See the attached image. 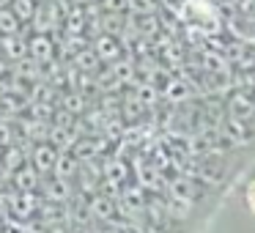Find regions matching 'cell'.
Instances as JSON below:
<instances>
[{
  "label": "cell",
  "mask_w": 255,
  "mask_h": 233,
  "mask_svg": "<svg viewBox=\"0 0 255 233\" xmlns=\"http://www.w3.org/2000/svg\"><path fill=\"white\" fill-rule=\"evenodd\" d=\"M105 6L113 11H121V8H127V0H105Z\"/></svg>",
  "instance_id": "obj_17"
},
{
  "label": "cell",
  "mask_w": 255,
  "mask_h": 233,
  "mask_svg": "<svg viewBox=\"0 0 255 233\" xmlns=\"http://www.w3.org/2000/svg\"><path fill=\"white\" fill-rule=\"evenodd\" d=\"M8 3H11V0H0V8H6Z\"/></svg>",
  "instance_id": "obj_20"
},
{
  "label": "cell",
  "mask_w": 255,
  "mask_h": 233,
  "mask_svg": "<svg viewBox=\"0 0 255 233\" xmlns=\"http://www.w3.org/2000/svg\"><path fill=\"white\" fill-rule=\"evenodd\" d=\"M3 74H6V61L0 58V77H3Z\"/></svg>",
  "instance_id": "obj_19"
},
{
  "label": "cell",
  "mask_w": 255,
  "mask_h": 233,
  "mask_svg": "<svg viewBox=\"0 0 255 233\" xmlns=\"http://www.w3.org/2000/svg\"><path fill=\"white\" fill-rule=\"evenodd\" d=\"M247 200H250V209L255 211V181L250 184V189H247Z\"/></svg>",
  "instance_id": "obj_18"
},
{
  "label": "cell",
  "mask_w": 255,
  "mask_h": 233,
  "mask_svg": "<svg viewBox=\"0 0 255 233\" xmlns=\"http://www.w3.org/2000/svg\"><path fill=\"white\" fill-rule=\"evenodd\" d=\"M28 52H30V58H33L36 63H41V61H50L52 58V41L47 39V36H33V39L28 41Z\"/></svg>",
  "instance_id": "obj_2"
},
{
  "label": "cell",
  "mask_w": 255,
  "mask_h": 233,
  "mask_svg": "<svg viewBox=\"0 0 255 233\" xmlns=\"http://www.w3.org/2000/svg\"><path fill=\"white\" fill-rule=\"evenodd\" d=\"M88 3H96V0H88Z\"/></svg>",
  "instance_id": "obj_21"
},
{
  "label": "cell",
  "mask_w": 255,
  "mask_h": 233,
  "mask_svg": "<svg viewBox=\"0 0 255 233\" xmlns=\"http://www.w3.org/2000/svg\"><path fill=\"white\" fill-rule=\"evenodd\" d=\"M0 156H3V162H6L8 170H19V167H22V154H19L17 148H8L6 154H0Z\"/></svg>",
  "instance_id": "obj_12"
},
{
  "label": "cell",
  "mask_w": 255,
  "mask_h": 233,
  "mask_svg": "<svg viewBox=\"0 0 255 233\" xmlns=\"http://www.w3.org/2000/svg\"><path fill=\"white\" fill-rule=\"evenodd\" d=\"M11 129H8L6 126V123H0V145H8V143H11Z\"/></svg>",
  "instance_id": "obj_15"
},
{
  "label": "cell",
  "mask_w": 255,
  "mask_h": 233,
  "mask_svg": "<svg viewBox=\"0 0 255 233\" xmlns=\"http://www.w3.org/2000/svg\"><path fill=\"white\" fill-rule=\"evenodd\" d=\"M91 211L94 214H99V217H110V211H113V206L107 203V200H102V198H96L94 203H91Z\"/></svg>",
  "instance_id": "obj_14"
},
{
  "label": "cell",
  "mask_w": 255,
  "mask_h": 233,
  "mask_svg": "<svg viewBox=\"0 0 255 233\" xmlns=\"http://www.w3.org/2000/svg\"><path fill=\"white\" fill-rule=\"evenodd\" d=\"M30 159H33V167L39 173H50L52 167H55V159H58V148H52L50 143H39L33 148V154H30Z\"/></svg>",
  "instance_id": "obj_1"
},
{
  "label": "cell",
  "mask_w": 255,
  "mask_h": 233,
  "mask_svg": "<svg viewBox=\"0 0 255 233\" xmlns=\"http://www.w3.org/2000/svg\"><path fill=\"white\" fill-rule=\"evenodd\" d=\"M44 195L50 200H55V203H61V200L69 198V184L66 178H52V181L44 184Z\"/></svg>",
  "instance_id": "obj_6"
},
{
  "label": "cell",
  "mask_w": 255,
  "mask_h": 233,
  "mask_svg": "<svg viewBox=\"0 0 255 233\" xmlns=\"http://www.w3.org/2000/svg\"><path fill=\"white\" fill-rule=\"evenodd\" d=\"M107 170H113V173H116L113 178H124V176H127V167H124V165H118V162H113V165H107Z\"/></svg>",
  "instance_id": "obj_16"
},
{
  "label": "cell",
  "mask_w": 255,
  "mask_h": 233,
  "mask_svg": "<svg viewBox=\"0 0 255 233\" xmlns=\"http://www.w3.org/2000/svg\"><path fill=\"white\" fill-rule=\"evenodd\" d=\"M127 8H132L137 14H151L154 11V3L151 0H127Z\"/></svg>",
  "instance_id": "obj_13"
},
{
  "label": "cell",
  "mask_w": 255,
  "mask_h": 233,
  "mask_svg": "<svg viewBox=\"0 0 255 233\" xmlns=\"http://www.w3.org/2000/svg\"><path fill=\"white\" fill-rule=\"evenodd\" d=\"M66 33L69 36H80V33H83V11H80V8H72V14H69Z\"/></svg>",
  "instance_id": "obj_11"
},
{
  "label": "cell",
  "mask_w": 255,
  "mask_h": 233,
  "mask_svg": "<svg viewBox=\"0 0 255 233\" xmlns=\"http://www.w3.org/2000/svg\"><path fill=\"white\" fill-rule=\"evenodd\" d=\"M77 167H80V159L74 154H58V159H55V176L58 178H72L74 173H77Z\"/></svg>",
  "instance_id": "obj_4"
},
{
  "label": "cell",
  "mask_w": 255,
  "mask_h": 233,
  "mask_svg": "<svg viewBox=\"0 0 255 233\" xmlns=\"http://www.w3.org/2000/svg\"><path fill=\"white\" fill-rule=\"evenodd\" d=\"M0 50L6 52L11 61H22V55L28 52V44L19 39V33H11V36H3L0 39Z\"/></svg>",
  "instance_id": "obj_3"
},
{
  "label": "cell",
  "mask_w": 255,
  "mask_h": 233,
  "mask_svg": "<svg viewBox=\"0 0 255 233\" xmlns=\"http://www.w3.org/2000/svg\"><path fill=\"white\" fill-rule=\"evenodd\" d=\"M30 19H36L33 25H36V30L41 33V30H50V28H52V19H55V11H52V8H44V11H41V8H39V11H36Z\"/></svg>",
  "instance_id": "obj_10"
},
{
  "label": "cell",
  "mask_w": 255,
  "mask_h": 233,
  "mask_svg": "<svg viewBox=\"0 0 255 233\" xmlns=\"http://www.w3.org/2000/svg\"><path fill=\"white\" fill-rule=\"evenodd\" d=\"M96 55H99V61H113V58H118V44L113 39H99Z\"/></svg>",
  "instance_id": "obj_9"
},
{
  "label": "cell",
  "mask_w": 255,
  "mask_h": 233,
  "mask_svg": "<svg viewBox=\"0 0 255 233\" xmlns=\"http://www.w3.org/2000/svg\"><path fill=\"white\" fill-rule=\"evenodd\" d=\"M11 3H14L11 11L17 14V19H22V22H28V19L36 14V3H33V0H11Z\"/></svg>",
  "instance_id": "obj_8"
},
{
  "label": "cell",
  "mask_w": 255,
  "mask_h": 233,
  "mask_svg": "<svg viewBox=\"0 0 255 233\" xmlns=\"http://www.w3.org/2000/svg\"><path fill=\"white\" fill-rule=\"evenodd\" d=\"M0 33L3 36H11V33H19V19L11 8H0Z\"/></svg>",
  "instance_id": "obj_7"
},
{
  "label": "cell",
  "mask_w": 255,
  "mask_h": 233,
  "mask_svg": "<svg viewBox=\"0 0 255 233\" xmlns=\"http://www.w3.org/2000/svg\"><path fill=\"white\" fill-rule=\"evenodd\" d=\"M39 170L36 167H19L17 170V187L25 189V192H33L36 187H39Z\"/></svg>",
  "instance_id": "obj_5"
}]
</instances>
